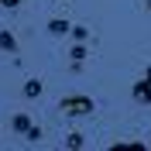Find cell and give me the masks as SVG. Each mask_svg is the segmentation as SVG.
I'll return each instance as SVG.
<instances>
[{"instance_id":"obj_5","label":"cell","mask_w":151,"mask_h":151,"mask_svg":"<svg viewBox=\"0 0 151 151\" xmlns=\"http://www.w3.org/2000/svg\"><path fill=\"white\" fill-rule=\"evenodd\" d=\"M24 93H28L31 100H35V96L41 93V83H38V79H28V86H24Z\"/></svg>"},{"instance_id":"obj_8","label":"cell","mask_w":151,"mask_h":151,"mask_svg":"<svg viewBox=\"0 0 151 151\" xmlns=\"http://www.w3.org/2000/svg\"><path fill=\"white\" fill-rule=\"evenodd\" d=\"M148 83H151V69H148Z\"/></svg>"},{"instance_id":"obj_4","label":"cell","mask_w":151,"mask_h":151,"mask_svg":"<svg viewBox=\"0 0 151 151\" xmlns=\"http://www.w3.org/2000/svg\"><path fill=\"white\" fill-rule=\"evenodd\" d=\"M14 131H21V134L31 131V124H28V117H24V113H17V117H14Z\"/></svg>"},{"instance_id":"obj_9","label":"cell","mask_w":151,"mask_h":151,"mask_svg":"<svg viewBox=\"0 0 151 151\" xmlns=\"http://www.w3.org/2000/svg\"><path fill=\"white\" fill-rule=\"evenodd\" d=\"M148 7H151V0H148Z\"/></svg>"},{"instance_id":"obj_7","label":"cell","mask_w":151,"mask_h":151,"mask_svg":"<svg viewBox=\"0 0 151 151\" xmlns=\"http://www.w3.org/2000/svg\"><path fill=\"white\" fill-rule=\"evenodd\" d=\"M14 4H17V0H0V7H14Z\"/></svg>"},{"instance_id":"obj_1","label":"cell","mask_w":151,"mask_h":151,"mask_svg":"<svg viewBox=\"0 0 151 151\" xmlns=\"http://www.w3.org/2000/svg\"><path fill=\"white\" fill-rule=\"evenodd\" d=\"M62 110H65V113H72V117H83V113H89V110H93V103H89L86 96H72V100H65V103H62Z\"/></svg>"},{"instance_id":"obj_6","label":"cell","mask_w":151,"mask_h":151,"mask_svg":"<svg viewBox=\"0 0 151 151\" xmlns=\"http://www.w3.org/2000/svg\"><path fill=\"white\" fill-rule=\"evenodd\" d=\"M48 31H52V35H65L69 24H65V21H52V24H48Z\"/></svg>"},{"instance_id":"obj_2","label":"cell","mask_w":151,"mask_h":151,"mask_svg":"<svg viewBox=\"0 0 151 151\" xmlns=\"http://www.w3.org/2000/svg\"><path fill=\"white\" fill-rule=\"evenodd\" d=\"M134 96H137L141 103H148V100H151V83H148V79H144V83H137V86H134Z\"/></svg>"},{"instance_id":"obj_3","label":"cell","mask_w":151,"mask_h":151,"mask_svg":"<svg viewBox=\"0 0 151 151\" xmlns=\"http://www.w3.org/2000/svg\"><path fill=\"white\" fill-rule=\"evenodd\" d=\"M0 48H4V52H17V41H14L10 31H0Z\"/></svg>"}]
</instances>
